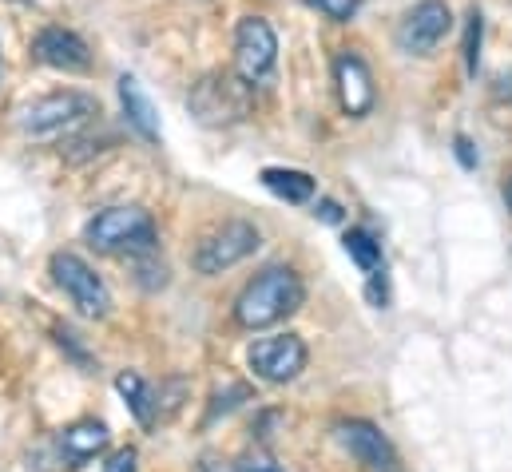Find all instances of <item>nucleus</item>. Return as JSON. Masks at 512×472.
<instances>
[{
	"mask_svg": "<svg viewBox=\"0 0 512 472\" xmlns=\"http://www.w3.org/2000/svg\"><path fill=\"white\" fill-rule=\"evenodd\" d=\"M302 302H306L302 278L290 266H266L235 298V322L247 330H266V326L290 318L294 310H302Z\"/></svg>",
	"mask_w": 512,
	"mask_h": 472,
	"instance_id": "obj_1",
	"label": "nucleus"
},
{
	"mask_svg": "<svg viewBox=\"0 0 512 472\" xmlns=\"http://www.w3.org/2000/svg\"><path fill=\"white\" fill-rule=\"evenodd\" d=\"M334 84H338V100H342L346 116H354V119L370 116L378 92H374V76H370L366 60H362L358 52L346 48V52L334 56Z\"/></svg>",
	"mask_w": 512,
	"mask_h": 472,
	"instance_id": "obj_11",
	"label": "nucleus"
},
{
	"mask_svg": "<svg viewBox=\"0 0 512 472\" xmlns=\"http://www.w3.org/2000/svg\"><path fill=\"white\" fill-rule=\"evenodd\" d=\"M310 8H318V12H326L330 20H354V12L362 8V0H306Z\"/></svg>",
	"mask_w": 512,
	"mask_h": 472,
	"instance_id": "obj_20",
	"label": "nucleus"
},
{
	"mask_svg": "<svg viewBox=\"0 0 512 472\" xmlns=\"http://www.w3.org/2000/svg\"><path fill=\"white\" fill-rule=\"evenodd\" d=\"M0 68H4V64H0Z\"/></svg>",
	"mask_w": 512,
	"mask_h": 472,
	"instance_id": "obj_27",
	"label": "nucleus"
},
{
	"mask_svg": "<svg viewBox=\"0 0 512 472\" xmlns=\"http://www.w3.org/2000/svg\"><path fill=\"white\" fill-rule=\"evenodd\" d=\"M231 469L235 472H282L278 465H274V457H270L266 449H251V453H243Z\"/></svg>",
	"mask_w": 512,
	"mask_h": 472,
	"instance_id": "obj_21",
	"label": "nucleus"
},
{
	"mask_svg": "<svg viewBox=\"0 0 512 472\" xmlns=\"http://www.w3.org/2000/svg\"><path fill=\"white\" fill-rule=\"evenodd\" d=\"M342 246H346V254L366 270V274H374V270H382V242H374L370 231H362V227H354V231H346L342 238Z\"/></svg>",
	"mask_w": 512,
	"mask_h": 472,
	"instance_id": "obj_17",
	"label": "nucleus"
},
{
	"mask_svg": "<svg viewBox=\"0 0 512 472\" xmlns=\"http://www.w3.org/2000/svg\"><path fill=\"white\" fill-rule=\"evenodd\" d=\"M262 187L274 191L286 203H310L314 199V179L306 171H294V167H266L262 171Z\"/></svg>",
	"mask_w": 512,
	"mask_h": 472,
	"instance_id": "obj_15",
	"label": "nucleus"
},
{
	"mask_svg": "<svg viewBox=\"0 0 512 472\" xmlns=\"http://www.w3.org/2000/svg\"><path fill=\"white\" fill-rule=\"evenodd\" d=\"M104 472H139V453H135V449L112 453V461L104 465Z\"/></svg>",
	"mask_w": 512,
	"mask_h": 472,
	"instance_id": "obj_22",
	"label": "nucleus"
},
{
	"mask_svg": "<svg viewBox=\"0 0 512 472\" xmlns=\"http://www.w3.org/2000/svg\"><path fill=\"white\" fill-rule=\"evenodd\" d=\"M449 28H453L449 4H445V0H421V4L401 20L397 44H401V52H409V56H429V52L445 40Z\"/></svg>",
	"mask_w": 512,
	"mask_h": 472,
	"instance_id": "obj_9",
	"label": "nucleus"
},
{
	"mask_svg": "<svg viewBox=\"0 0 512 472\" xmlns=\"http://www.w3.org/2000/svg\"><path fill=\"white\" fill-rule=\"evenodd\" d=\"M108 449V425L104 421H76L60 433V453L64 461L76 469V465H88L96 453Z\"/></svg>",
	"mask_w": 512,
	"mask_h": 472,
	"instance_id": "obj_14",
	"label": "nucleus"
},
{
	"mask_svg": "<svg viewBox=\"0 0 512 472\" xmlns=\"http://www.w3.org/2000/svg\"><path fill=\"white\" fill-rule=\"evenodd\" d=\"M52 278L56 286L68 294V302L84 314V318H108L112 314V290L108 282L72 250L52 254Z\"/></svg>",
	"mask_w": 512,
	"mask_h": 472,
	"instance_id": "obj_5",
	"label": "nucleus"
},
{
	"mask_svg": "<svg viewBox=\"0 0 512 472\" xmlns=\"http://www.w3.org/2000/svg\"><path fill=\"white\" fill-rule=\"evenodd\" d=\"M116 389H120V397L128 401V409L135 413L139 425H155V393L147 389V381H143L139 373L124 369V373L116 377Z\"/></svg>",
	"mask_w": 512,
	"mask_h": 472,
	"instance_id": "obj_16",
	"label": "nucleus"
},
{
	"mask_svg": "<svg viewBox=\"0 0 512 472\" xmlns=\"http://www.w3.org/2000/svg\"><path fill=\"white\" fill-rule=\"evenodd\" d=\"M338 441H342V449L358 465H366L370 472H401L397 449L389 445V437H385L382 429L370 425V421H342L338 425Z\"/></svg>",
	"mask_w": 512,
	"mask_h": 472,
	"instance_id": "obj_10",
	"label": "nucleus"
},
{
	"mask_svg": "<svg viewBox=\"0 0 512 472\" xmlns=\"http://www.w3.org/2000/svg\"><path fill=\"white\" fill-rule=\"evenodd\" d=\"M481 36H485V20L477 8H469V24H465V68L469 76H477V64H481Z\"/></svg>",
	"mask_w": 512,
	"mask_h": 472,
	"instance_id": "obj_19",
	"label": "nucleus"
},
{
	"mask_svg": "<svg viewBox=\"0 0 512 472\" xmlns=\"http://www.w3.org/2000/svg\"><path fill=\"white\" fill-rule=\"evenodd\" d=\"M92 116H100V104L84 92H52L32 100L28 108H20V131L32 139H48L60 131H72L80 123H88Z\"/></svg>",
	"mask_w": 512,
	"mask_h": 472,
	"instance_id": "obj_4",
	"label": "nucleus"
},
{
	"mask_svg": "<svg viewBox=\"0 0 512 472\" xmlns=\"http://www.w3.org/2000/svg\"><path fill=\"white\" fill-rule=\"evenodd\" d=\"M247 361H251L255 377H262L266 385H286V381H294L306 369V346L294 334L258 338L255 346H251V354H247Z\"/></svg>",
	"mask_w": 512,
	"mask_h": 472,
	"instance_id": "obj_8",
	"label": "nucleus"
},
{
	"mask_svg": "<svg viewBox=\"0 0 512 472\" xmlns=\"http://www.w3.org/2000/svg\"><path fill=\"white\" fill-rule=\"evenodd\" d=\"M84 238L100 250V254H147L155 250V223L143 207H104L92 223Z\"/></svg>",
	"mask_w": 512,
	"mask_h": 472,
	"instance_id": "obj_3",
	"label": "nucleus"
},
{
	"mask_svg": "<svg viewBox=\"0 0 512 472\" xmlns=\"http://www.w3.org/2000/svg\"><path fill=\"white\" fill-rule=\"evenodd\" d=\"M314 215H322V223H342V207H338L334 199H322Z\"/></svg>",
	"mask_w": 512,
	"mask_h": 472,
	"instance_id": "obj_24",
	"label": "nucleus"
},
{
	"mask_svg": "<svg viewBox=\"0 0 512 472\" xmlns=\"http://www.w3.org/2000/svg\"><path fill=\"white\" fill-rule=\"evenodd\" d=\"M453 151H457L461 167H477V151H473V143H469L465 135H457V139H453Z\"/></svg>",
	"mask_w": 512,
	"mask_h": 472,
	"instance_id": "obj_23",
	"label": "nucleus"
},
{
	"mask_svg": "<svg viewBox=\"0 0 512 472\" xmlns=\"http://www.w3.org/2000/svg\"><path fill=\"white\" fill-rule=\"evenodd\" d=\"M32 56L56 72H88L92 68V52L88 44L72 32V28H40L32 40Z\"/></svg>",
	"mask_w": 512,
	"mask_h": 472,
	"instance_id": "obj_12",
	"label": "nucleus"
},
{
	"mask_svg": "<svg viewBox=\"0 0 512 472\" xmlns=\"http://www.w3.org/2000/svg\"><path fill=\"white\" fill-rule=\"evenodd\" d=\"M135 278H139L143 290H163L167 286V266L155 258V250L135 254Z\"/></svg>",
	"mask_w": 512,
	"mask_h": 472,
	"instance_id": "obj_18",
	"label": "nucleus"
},
{
	"mask_svg": "<svg viewBox=\"0 0 512 472\" xmlns=\"http://www.w3.org/2000/svg\"><path fill=\"white\" fill-rule=\"evenodd\" d=\"M120 104H124V116H128L131 131L147 143H159V112L151 104V96L143 92V84L135 76H120Z\"/></svg>",
	"mask_w": 512,
	"mask_h": 472,
	"instance_id": "obj_13",
	"label": "nucleus"
},
{
	"mask_svg": "<svg viewBox=\"0 0 512 472\" xmlns=\"http://www.w3.org/2000/svg\"><path fill=\"white\" fill-rule=\"evenodd\" d=\"M258 231L243 219H231L223 227H215L211 235L195 246V270L199 274H223L231 266H239L243 258H251L258 250Z\"/></svg>",
	"mask_w": 512,
	"mask_h": 472,
	"instance_id": "obj_6",
	"label": "nucleus"
},
{
	"mask_svg": "<svg viewBox=\"0 0 512 472\" xmlns=\"http://www.w3.org/2000/svg\"><path fill=\"white\" fill-rule=\"evenodd\" d=\"M251 100H255V88L243 76L207 72L191 88L187 108H191V116L199 119V123H207V127H231V123L251 116Z\"/></svg>",
	"mask_w": 512,
	"mask_h": 472,
	"instance_id": "obj_2",
	"label": "nucleus"
},
{
	"mask_svg": "<svg viewBox=\"0 0 512 472\" xmlns=\"http://www.w3.org/2000/svg\"><path fill=\"white\" fill-rule=\"evenodd\" d=\"M199 472H235V469H223V465H215V461H203V469Z\"/></svg>",
	"mask_w": 512,
	"mask_h": 472,
	"instance_id": "obj_25",
	"label": "nucleus"
},
{
	"mask_svg": "<svg viewBox=\"0 0 512 472\" xmlns=\"http://www.w3.org/2000/svg\"><path fill=\"white\" fill-rule=\"evenodd\" d=\"M278 60V36L262 16H243L235 28V72L255 88L266 84Z\"/></svg>",
	"mask_w": 512,
	"mask_h": 472,
	"instance_id": "obj_7",
	"label": "nucleus"
},
{
	"mask_svg": "<svg viewBox=\"0 0 512 472\" xmlns=\"http://www.w3.org/2000/svg\"><path fill=\"white\" fill-rule=\"evenodd\" d=\"M505 203H509V211H512V175L505 179Z\"/></svg>",
	"mask_w": 512,
	"mask_h": 472,
	"instance_id": "obj_26",
	"label": "nucleus"
}]
</instances>
